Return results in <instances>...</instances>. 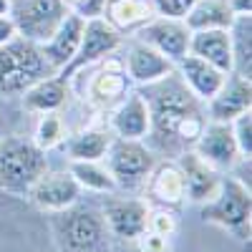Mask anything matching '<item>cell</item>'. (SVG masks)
Wrapping results in <instances>:
<instances>
[{"mask_svg": "<svg viewBox=\"0 0 252 252\" xmlns=\"http://www.w3.org/2000/svg\"><path fill=\"white\" fill-rule=\"evenodd\" d=\"M144 96L152 114L149 149L169 157H179L182 152L192 149L207 121L199 106L202 101L192 96L177 71L146 86Z\"/></svg>", "mask_w": 252, "mask_h": 252, "instance_id": "obj_1", "label": "cell"}, {"mask_svg": "<svg viewBox=\"0 0 252 252\" xmlns=\"http://www.w3.org/2000/svg\"><path fill=\"white\" fill-rule=\"evenodd\" d=\"M48 229L58 252H111L109 227L94 207L76 202L61 212H51Z\"/></svg>", "mask_w": 252, "mask_h": 252, "instance_id": "obj_2", "label": "cell"}, {"mask_svg": "<svg viewBox=\"0 0 252 252\" xmlns=\"http://www.w3.org/2000/svg\"><path fill=\"white\" fill-rule=\"evenodd\" d=\"M48 172V157L33 139L3 136L0 139V192L20 199Z\"/></svg>", "mask_w": 252, "mask_h": 252, "instance_id": "obj_3", "label": "cell"}, {"mask_svg": "<svg viewBox=\"0 0 252 252\" xmlns=\"http://www.w3.org/2000/svg\"><path fill=\"white\" fill-rule=\"evenodd\" d=\"M53 73L56 71L51 68L38 43L13 38L0 46V96L23 94L35 81Z\"/></svg>", "mask_w": 252, "mask_h": 252, "instance_id": "obj_4", "label": "cell"}, {"mask_svg": "<svg viewBox=\"0 0 252 252\" xmlns=\"http://www.w3.org/2000/svg\"><path fill=\"white\" fill-rule=\"evenodd\" d=\"M250 215H252L250 189L235 177H222L220 192L202 204V220L232 232L237 240H250Z\"/></svg>", "mask_w": 252, "mask_h": 252, "instance_id": "obj_5", "label": "cell"}, {"mask_svg": "<svg viewBox=\"0 0 252 252\" xmlns=\"http://www.w3.org/2000/svg\"><path fill=\"white\" fill-rule=\"evenodd\" d=\"M103 159H106V169L114 184L126 192L144 187L157 164L154 152L141 139H111Z\"/></svg>", "mask_w": 252, "mask_h": 252, "instance_id": "obj_6", "label": "cell"}, {"mask_svg": "<svg viewBox=\"0 0 252 252\" xmlns=\"http://www.w3.org/2000/svg\"><path fill=\"white\" fill-rule=\"evenodd\" d=\"M68 13L71 10L63 0H10L8 8L18 38H26L38 46L58 31Z\"/></svg>", "mask_w": 252, "mask_h": 252, "instance_id": "obj_7", "label": "cell"}, {"mask_svg": "<svg viewBox=\"0 0 252 252\" xmlns=\"http://www.w3.org/2000/svg\"><path fill=\"white\" fill-rule=\"evenodd\" d=\"M119 48H121V33L111 23H106L103 18H91V20H86V26H83L81 46H78L73 61L58 76L68 81L73 73L94 66V63L103 61L106 56H114Z\"/></svg>", "mask_w": 252, "mask_h": 252, "instance_id": "obj_8", "label": "cell"}, {"mask_svg": "<svg viewBox=\"0 0 252 252\" xmlns=\"http://www.w3.org/2000/svg\"><path fill=\"white\" fill-rule=\"evenodd\" d=\"M136 35H139V40L149 43L154 51L166 56L172 63H177L189 53V38H192V31H189L187 23L179 20V18L157 15L141 31H136Z\"/></svg>", "mask_w": 252, "mask_h": 252, "instance_id": "obj_9", "label": "cell"}, {"mask_svg": "<svg viewBox=\"0 0 252 252\" xmlns=\"http://www.w3.org/2000/svg\"><path fill=\"white\" fill-rule=\"evenodd\" d=\"M26 197L40 212H61L78 202L81 187L71 172H46L28 189Z\"/></svg>", "mask_w": 252, "mask_h": 252, "instance_id": "obj_10", "label": "cell"}, {"mask_svg": "<svg viewBox=\"0 0 252 252\" xmlns=\"http://www.w3.org/2000/svg\"><path fill=\"white\" fill-rule=\"evenodd\" d=\"M103 222H106L109 232L119 240L136 242L141 232H146V217H149V207L141 199H126V197H106L103 199Z\"/></svg>", "mask_w": 252, "mask_h": 252, "instance_id": "obj_11", "label": "cell"}, {"mask_svg": "<svg viewBox=\"0 0 252 252\" xmlns=\"http://www.w3.org/2000/svg\"><path fill=\"white\" fill-rule=\"evenodd\" d=\"M192 149L215 169H232V164L242 157L232 134V124L224 121H207Z\"/></svg>", "mask_w": 252, "mask_h": 252, "instance_id": "obj_12", "label": "cell"}, {"mask_svg": "<svg viewBox=\"0 0 252 252\" xmlns=\"http://www.w3.org/2000/svg\"><path fill=\"white\" fill-rule=\"evenodd\" d=\"M177 164H179L184 182H187V199L189 202L204 204L220 192V184H222L220 169H215L209 161H204L194 149L182 152L177 157Z\"/></svg>", "mask_w": 252, "mask_h": 252, "instance_id": "obj_13", "label": "cell"}, {"mask_svg": "<svg viewBox=\"0 0 252 252\" xmlns=\"http://www.w3.org/2000/svg\"><path fill=\"white\" fill-rule=\"evenodd\" d=\"M124 71L129 76V81L139 83V86H152V83L174 73V63L166 56H161L159 51H154L149 43L134 40L129 46V51H126Z\"/></svg>", "mask_w": 252, "mask_h": 252, "instance_id": "obj_14", "label": "cell"}, {"mask_svg": "<svg viewBox=\"0 0 252 252\" xmlns=\"http://www.w3.org/2000/svg\"><path fill=\"white\" fill-rule=\"evenodd\" d=\"M209 106V121H235L240 114L252 109V83L250 78H242L237 73H229L222 89L207 101Z\"/></svg>", "mask_w": 252, "mask_h": 252, "instance_id": "obj_15", "label": "cell"}, {"mask_svg": "<svg viewBox=\"0 0 252 252\" xmlns=\"http://www.w3.org/2000/svg\"><path fill=\"white\" fill-rule=\"evenodd\" d=\"M174 71L182 78L184 86L192 91V96L204 101V103L222 89V83L229 76V73H222L220 68L212 66V63H207V61H202V58H197L192 53H187L182 61H177Z\"/></svg>", "mask_w": 252, "mask_h": 252, "instance_id": "obj_16", "label": "cell"}, {"mask_svg": "<svg viewBox=\"0 0 252 252\" xmlns=\"http://www.w3.org/2000/svg\"><path fill=\"white\" fill-rule=\"evenodd\" d=\"M149 129H152V114L146 96L139 91L126 94L111 116V131L116 134V139H146Z\"/></svg>", "mask_w": 252, "mask_h": 252, "instance_id": "obj_17", "label": "cell"}, {"mask_svg": "<svg viewBox=\"0 0 252 252\" xmlns=\"http://www.w3.org/2000/svg\"><path fill=\"white\" fill-rule=\"evenodd\" d=\"M83 26H86V20H83L81 15L68 13L66 20L58 26V31L46 40V43H40V51H43L46 61L51 63V68L56 73H61L73 61V56H76V51L81 46Z\"/></svg>", "mask_w": 252, "mask_h": 252, "instance_id": "obj_18", "label": "cell"}, {"mask_svg": "<svg viewBox=\"0 0 252 252\" xmlns=\"http://www.w3.org/2000/svg\"><path fill=\"white\" fill-rule=\"evenodd\" d=\"M126 94H129V76H126L121 63L114 61L101 71H96L83 89V98H89V103H94L96 109L114 106V103L124 101Z\"/></svg>", "mask_w": 252, "mask_h": 252, "instance_id": "obj_19", "label": "cell"}, {"mask_svg": "<svg viewBox=\"0 0 252 252\" xmlns=\"http://www.w3.org/2000/svg\"><path fill=\"white\" fill-rule=\"evenodd\" d=\"M144 187L149 197L166 209L182 207V202L187 199V182L177 161H157Z\"/></svg>", "mask_w": 252, "mask_h": 252, "instance_id": "obj_20", "label": "cell"}, {"mask_svg": "<svg viewBox=\"0 0 252 252\" xmlns=\"http://www.w3.org/2000/svg\"><path fill=\"white\" fill-rule=\"evenodd\" d=\"M189 53L212 63L222 73H232V40H229V28H209V31H192L189 38Z\"/></svg>", "mask_w": 252, "mask_h": 252, "instance_id": "obj_21", "label": "cell"}, {"mask_svg": "<svg viewBox=\"0 0 252 252\" xmlns=\"http://www.w3.org/2000/svg\"><path fill=\"white\" fill-rule=\"evenodd\" d=\"M101 18L124 35L141 31L152 18H157V8L152 0H106Z\"/></svg>", "mask_w": 252, "mask_h": 252, "instance_id": "obj_22", "label": "cell"}, {"mask_svg": "<svg viewBox=\"0 0 252 252\" xmlns=\"http://www.w3.org/2000/svg\"><path fill=\"white\" fill-rule=\"evenodd\" d=\"M23 106L31 114H46V111H58L68 96V81L61 78L58 73L46 76L28 86L23 94Z\"/></svg>", "mask_w": 252, "mask_h": 252, "instance_id": "obj_23", "label": "cell"}, {"mask_svg": "<svg viewBox=\"0 0 252 252\" xmlns=\"http://www.w3.org/2000/svg\"><path fill=\"white\" fill-rule=\"evenodd\" d=\"M235 13L229 0H194V5L184 15L189 31H209V28H229Z\"/></svg>", "mask_w": 252, "mask_h": 252, "instance_id": "obj_24", "label": "cell"}, {"mask_svg": "<svg viewBox=\"0 0 252 252\" xmlns=\"http://www.w3.org/2000/svg\"><path fill=\"white\" fill-rule=\"evenodd\" d=\"M111 134L103 129H83L66 141V154L71 161H101L109 152Z\"/></svg>", "mask_w": 252, "mask_h": 252, "instance_id": "obj_25", "label": "cell"}, {"mask_svg": "<svg viewBox=\"0 0 252 252\" xmlns=\"http://www.w3.org/2000/svg\"><path fill=\"white\" fill-rule=\"evenodd\" d=\"M26 215L13 204L0 202V252H31V237L26 232Z\"/></svg>", "mask_w": 252, "mask_h": 252, "instance_id": "obj_26", "label": "cell"}, {"mask_svg": "<svg viewBox=\"0 0 252 252\" xmlns=\"http://www.w3.org/2000/svg\"><path fill=\"white\" fill-rule=\"evenodd\" d=\"M229 40H232V73L250 78L252 73V18L250 15H235L229 26Z\"/></svg>", "mask_w": 252, "mask_h": 252, "instance_id": "obj_27", "label": "cell"}, {"mask_svg": "<svg viewBox=\"0 0 252 252\" xmlns=\"http://www.w3.org/2000/svg\"><path fill=\"white\" fill-rule=\"evenodd\" d=\"M68 172L73 174L81 189H91V192H98V194H111L116 189L109 169L101 161H71Z\"/></svg>", "mask_w": 252, "mask_h": 252, "instance_id": "obj_28", "label": "cell"}, {"mask_svg": "<svg viewBox=\"0 0 252 252\" xmlns=\"http://www.w3.org/2000/svg\"><path fill=\"white\" fill-rule=\"evenodd\" d=\"M63 139H66V124L58 116V111H46L38 116V124H35V134H33V141L40 146L43 152L58 146Z\"/></svg>", "mask_w": 252, "mask_h": 252, "instance_id": "obj_29", "label": "cell"}, {"mask_svg": "<svg viewBox=\"0 0 252 252\" xmlns=\"http://www.w3.org/2000/svg\"><path fill=\"white\" fill-rule=\"evenodd\" d=\"M232 124V134H235V141H237V149L242 157H252V111H245L240 114Z\"/></svg>", "mask_w": 252, "mask_h": 252, "instance_id": "obj_30", "label": "cell"}, {"mask_svg": "<svg viewBox=\"0 0 252 252\" xmlns=\"http://www.w3.org/2000/svg\"><path fill=\"white\" fill-rule=\"evenodd\" d=\"M146 229H149V232H157V235H164V237H172L177 232V220L166 207H159V209H154V212L149 209Z\"/></svg>", "mask_w": 252, "mask_h": 252, "instance_id": "obj_31", "label": "cell"}, {"mask_svg": "<svg viewBox=\"0 0 252 252\" xmlns=\"http://www.w3.org/2000/svg\"><path fill=\"white\" fill-rule=\"evenodd\" d=\"M66 8L76 15H81L83 20H91V18H101L103 8H106V0H63Z\"/></svg>", "mask_w": 252, "mask_h": 252, "instance_id": "obj_32", "label": "cell"}, {"mask_svg": "<svg viewBox=\"0 0 252 252\" xmlns=\"http://www.w3.org/2000/svg\"><path fill=\"white\" fill-rule=\"evenodd\" d=\"M152 3L157 8V15L184 20V15L189 13V8L194 5V0H152Z\"/></svg>", "mask_w": 252, "mask_h": 252, "instance_id": "obj_33", "label": "cell"}, {"mask_svg": "<svg viewBox=\"0 0 252 252\" xmlns=\"http://www.w3.org/2000/svg\"><path fill=\"white\" fill-rule=\"evenodd\" d=\"M136 247L141 252H169V245H172V237H164V235H157V232H141L136 237Z\"/></svg>", "mask_w": 252, "mask_h": 252, "instance_id": "obj_34", "label": "cell"}, {"mask_svg": "<svg viewBox=\"0 0 252 252\" xmlns=\"http://www.w3.org/2000/svg\"><path fill=\"white\" fill-rule=\"evenodd\" d=\"M13 38H18V33H15V26H13L10 15H0V46L13 40Z\"/></svg>", "mask_w": 252, "mask_h": 252, "instance_id": "obj_35", "label": "cell"}, {"mask_svg": "<svg viewBox=\"0 0 252 252\" xmlns=\"http://www.w3.org/2000/svg\"><path fill=\"white\" fill-rule=\"evenodd\" d=\"M229 8H232L235 15H250L252 0H229Z\"/></svg>", "mask_w": 252, "mask_h": 252, "instance_id": "obj_36", "label": "cell"}, {"mask_svg": "<svg viewBox=\"0 0 252 252\" xmlns=\"http://www.w3.org/2000/svg\"><path fill=\"white\" fill-rule=\"evenodd\" d=\"M8 8H10V0H0V15H8Z\"/></svg>", "mask_w": 252, "mask_h": 252, "instance_id": "obj_37", "label": "cell"}, {"mask_svg": "<svg viewBox=\"0 0 252 252\" xmlns=\"http://www.w3.org/2000/svg\"><path fill=\"white\" fill-rule=\"evenodd\" d=\"M129 252H141V250H139V247H134V250H129Z\"/></svg>", "mask_w": 252, "mask_h": 252, "instance_id": "obj_38", "label": "cell"}, {"mask_svg": "<svg viewBox=\"0 0 252 252\" xmlns=\"http://www.w3.org/2000/svg\"><path fill=\"white\" fill-rule=\"evenodd\" d=\"M0 139H3V129H0Z\"/></svg>", "mask_w": 252, "mask_h": 252, "instance_id": "obj_39", "label": "cell"}]
</instances>
